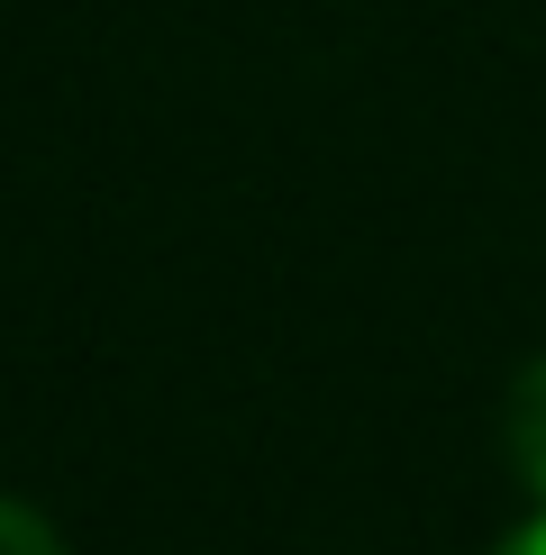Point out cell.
Instances as JSON below:
<instances>
[{
	"label": "cell",
	"mask_w": 546,
	"mask_h": 555,
	"mask_svg": "<svg viewBox=\"0 0 546 555\" xmlns=\"http://www.w3.org/2000/svg\"><path fill=\"white\" fill-rule=\"evenodd\" d=\"M500 455H510V474L529 482L537 511H546V356L510 383V401H500Z\"/></svg>",
	"instance_id": "1"
},
{
	"label": "cell",
	"mask_w": 546,
	"mask_h": 555,
	"mask_svg": "<svg viewBox=\"0 0 546 555\" xmlns=\"http://www.w3.org/2000/svg\"><path fill=\"white\" fill-rule=\"evenodd\" d=\"M0 555H64V538L28 511V501H0Z\"/></svg>",
	"instance_id": "2"
},
{
	"label": "cell",
	"mask_w": 546,
	"mask_h": 555,
	"mask_svg": "<svg viewBox=\"0 0 546 555\" xmlns=\"http://www.w3.org/2000/svg\"><path fill=\"white\" fill-rule=\"evenodd\" d=\"M492 555H546V511H537V519H529V528H510V538H500V546H492Z\"/></svg>",
	"instance_id": "3"
}]
</instances>
